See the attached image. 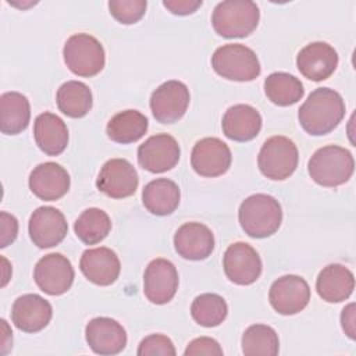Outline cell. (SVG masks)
Masks as SVG:
<instances>
[{"instance_id":"cell-27","label":"cell","mask_w":356,"mask_h":356,"mask_svg":"<svg viewBox=\"0 0 356 356\" xmlns=\"http://www.w3.org/2000/svg\"><path fill=\"white\" fill-rule=\"evenodd\" d=\"M31 120V104L19 92H6L0 96V131L17 135L26 129Z\"/></svg>"},{"instance_id":"cell-17","label":"cell","mask_w":356,"mask_h":356,"mask_svg":"<svg viewBox=\"0 0 356 356\" xmlns=\"http://www.w3.org/2000/svg\"><path fill=\"white\" fill-rule=\"evenodd\" d=\"M337 50L325 42H313L306 44L296 57L299 72L314 82L330 78L338 67Z\"/></svg>"},{"instance_id":"cell-3","label":"cell","mask_w":356,"mask_h":356,"mask_svg":"<svg viewBox=\"0 0 356 356\" xmlns=\"http://www.w3.org/2000/svg\"><path fill=\"white\" fill-rule=\"evenodd\" d=\"M355 170L352 153L341 146L328 145L317 149L309 160L310 178L325 188H335L348 182Z\"/></svg>"},{"instance_id":"cell-28","label":"cell","mask_w":356,"mask_h":356,"mask_svg":"<svg viewBox=\"0 0 356 356\" xmlns=\"http://www.w3.org/2000/svg\"><path fill=\"white\" fill-rule=\"evenodd\" d=\"M149 121L145 114L138 110L120 111L110 118L106 127L107 136L121 145L139 140L147 131Z\"/></svg>"},{"instance_id":"cell-31","label":"cell","mask_w":356,"mask_h":356,"mask_svg":"<svg viewBox=\"0 0 356 356\" xmlns=\"http://www.w3.org/2000/svg\"><path fill=\"white\" fill-rule=\"evenodd\" d=\"M111 229V220L106 211L97 207L86 209L74 224L75 235L85 245L102 242Z\"/></svg>"},{"instance_id":"cell-7","label":"cell","mask_w":356,"mask_h":356,"mask_svg":"<svg viewBox=\"0 0 356 356\" xmlns=\"http://www.w3.org/2000/svg\"><path fill=\"white\" fill-rule=\"evenodd\" d=\"M299 161V152L296 145L286 136L275 135L268 138L257 157L260 172L273 181H282L289 178Z\"/></svg>"},{"instance_id":"cell-5","label":"cell","mask_w":356,"mask_h":356,"mask_svg":"<svg viewBox=\"0 0 356 356\" xmlns=\"http://www.w3.org/2000/svg\"><path fill=\"white\" fill-rule=\"evenodd\" d=\"M211 67L220 76L236 82L253 81L261 71L256 53L241 43H228L216 49Z\"/></svg>"},{"instance_id":"cell-21","label":"cell","mask_w":356,"mask_h":356,"mask_svg":"<svg viewBox=\"0 0 356 356\" xmlns=\"http://www.w3.org/2000/svg\"><path fill=\"white\" fill-rule=\"evenodd\" d=\"M53 316L51 305L36 293H25L17 298L11 309L14 325L24 332H38L47 327Z\"/></svg>"},{"instance_id":"cell-34","label":"cell","mask_w":356,"mask_h":356,"mask_svg":"<svg viewBox=\"0 0 356 356\" xmlns=\"http://www.w3.org/2000/svg\"><path fill=\"white\" fill-rule=\"evenodd\" d=\"M146 0H110V14L124 25L138 22L146 13Z\"/></svg>"},{"instance_id":"cell-36","label":"cell","mask_w":356,"mask_h":356,"mask_svg":"<svg viewBox=\"0 0 356 356\" xmlns=\"http://www.w3.org/2000/svg\"><path fill=\"white\" fill-rule=\"evenodd\" d=\"M222 348L220 343L209 337H199L192 339L186 349L184 350L185 356H197V355H209V356H221Z\"/></svg>"},{"instance_id":"cell-30","label":"cell","mask_w":356,"mask_h":356,"mask_svg":"<svg viewBox=\"0 0 356 356\" xmlns=\"http://www.w3.org/2000/svg\"><path fill=\"white\" fill-rule=\"evenodd\" d=\"M264 93L271 103L285 107L298 103L303 97L305 89L296 76L280 71L266 78Z\"/></svg>"},{"instance_id":"cell-38","label":"cell","mask_w":356,"mask_h":356,"mask_svg":"<svg viewBox=\"0 0 356 356\" xmlns=\"http://www.w3.org/2000/svg\"><path fill=\"white\" fill-rule=\"evenodd\" d=\"M200 1H189V0H164L163 6L175 15H189L193 14L200 6Z\"/></svg>"},{"instance_id":"cell-12","label":"cell","mask_w":356,"mask_h":356,"mask_svg":"<svg viewBox=\"0 0 356 356\" xmlns=\"http://www.w3.org/2000/svg\"><path fill=\"white\" fill-rule=\"evenodd\" d=\"M222 267L227 278L236 285H250L261 274V259L246 242L229 245L222 257Z\"/></svg>"},{"instance_id":"cell-16","label":"cell","mask_w":356,"mask_h":356,"mask_svg":"<svg viewBox=\"0 0 356 356\" xmlns=\"http://www.w3.org/2000/svg\"><path fill=\"white\" fill-rule=\"evenodd\" d=\"M68 224L64 214L51 206L38 207L29 218V238L40 249H47L58 245L67 235Z\"/></svg>"},{"instance_id":"cell-35","label":"cell","mask_w":356,"mask_h":356,"mask_svg":"<svg viewBox=\"0 0 356 356\" xmlns=\"http://www.w3.org/2000/svg\"><path fill=\"white\" fill-rule=\"evenodd\" d=\"M136 353L139 356H174L177 352L168 337L163 334H150L140 341Z\"/></svg>"},{"instance_id":"cell-26","label":"cell","mask_w":356,"mask_h":356,"mask_svg":"<svg viewBox=\"0 0 356 356\" xmlns=\"http://www.w3.org/2000/svg\"><path fill=\"white\" fill-rule=\"evenodd\" d=\"M181 192L178 185L168 178H157L145 185L142 202L147 211L154 216H168L179 204Z\"/></svg>"},{"instance_id":"cell-25","label":"cell","mask_w":356,"mask_h":356,"mask_svg":"<svg viewBox=\"0 0 356 356\" xmlns=\"http://www.w3.org/2000/svg\"><path fill=\"white\" fill-rule=\"evenodd\" d=\"M33 138L44 154L58 156L68 145V128L58 115L44 111L35 118Z\"/></svg>"},{"instance_id":"cell-15","label":"cell","mask_w":356,"mask_h":356,"mask_svg":"<svg viewBox=\"0 0 356 356\" xmlns=\"http://www.w3.org/2000/svg\"><path fill=\"white\" fill-rule=\"evenodd\" d=\"M178 271L167 259L152 260L143 274V293L154 305L168 303L178 289Z\"/></svg>"},{"instance_id":"cell-24","label":"cell","mask_w":356,"mask_h":356,"mask_svg":"<svg viewBox=\"0 0 356 356\" xmlns=\"http://www.w3.org/2000/svg\"><path fill=\"white\" fill-rule=\"evenodd\" d=\"M355 289L353 273L338 263L325 266L317 275L316 291L328 303H339L348 299Z\"/></svg>"},{"instance_id":"cell-37","label":"cell","mask_w":356,"mask_h":356,"mask_svg":"<svg viewBox=\"0 0 356 356\" xmlns=\"http://www.w3.org/2000/svg\"><path fill=\"white\" fill-rule=\"evenodd\" d=\"M0 225V248H6L10 243H13L18 235V221L13 214L1 211Z\"/></svg>"},{"instance_id":"cell-14","label":"cell","mask_w":356,"mask_h":356,"mask_svg":"<svg viewBox=\"0 0 356 356\" xmlns=\"http://www.w3.org/2000/svg\"><path fill=\"white\" fill-rule=\"evenodd\" d=\"M232 154L225 142L218 138L197 140L191 153V165L196 174L214 178L225 174L231 167Z\"/></svg>"},{"instance_id":"cell-13","label":"cell","mask_w":356,"mask_h":356,"mask_svg":"<svg viewBox=\"0 0 356 356\" xmlns=\"http://www.w3.org/2000/svg\"><path fill=\"white\" fill-rule=\"evenodd\" d=\"M179 145L177 139L168 134L153 135L138 147L139 165L154 174L174 168L179 161Z\"/></svg>"},{"instance_id":"cell-23","label":"cell","mask_w":356,"mask_h":356,"mask_svg":"<svg viewBox=\"0 0 356 356\" xmlns=\"http://www.w3.org/2000/svg\"><path fill=\"white\" fill-rule=\"evenodd\" d=\"M261 122V115L254 107L249 104H235L224 113L221 127L228 139L248 142L259 135Z\"/></svg>"},{"instance_id":"cell-11","label":"cell","mask_w":356,"mask_h":356,"mask_svg":"<svg viewBox=\"0 0 356 356\" xmlns=\"http://www.w3.org/2000/svg\"><path fill=\"white\" fill-rule=\"evenodd\" d=\"M139 185L135 167L125 159H110L99 171L96 186L100 192L113 199L132 196Z\"/></svg>"},{"instance_id":"cell-18","label":"cell","mask_w":356,"mask_h":356,"mask_svg":"<svg viewBox=\"0 0 356 356\" xmlns=\"http://www.w3.org/2000/svg\"><path fill=\"white\" fill-rule=\"evenodd\" d=\"M29 189L40 200L54 202L61 199L70 189L71 179L64 167L46 161L36 165L29 174Z\"/></svg>"},{"instance_id":"cell-33","label":"cell","mask_w":356,"mask_h":356,"mask_svg":"<svg viewBox=\"0 0 356 356\" xmlns=\"http://www.w3.org/2000/svg\"><path fill=\"white\" fill-rule=\"evenodd\" d=\"M227 302L217 293H202L191 305V316L202 327H217L227 318Z\"/></svg>"},{"instance_id":"cell-40","label":"cell","mask_w":356,"mask_h":356,"mask_svg":"<svg viewBox=\"0 0 356 356\" xmlns=\"http://www.w3.org/2000/svg\"><path fill=\"white\" fill-rule=\"evenodd\" d=\"M0 323L3 324V327H4V330H6V332H4L3 338H1V346H3V350H1V353L4 355V353H7V349H6V346H7V348H10L11 342H13V335H11L13 332L8 330V325H7V321H6V320H1Z\"/></svg>"},{"instance_id":"cell-22","label":"cell","mask_w":356,"mask_h":356,"mask_svg":"<svg viewBox=\"0 0 356 356\" xmlns=\"http://www.w3.org/2000/svg\"><path fill=\"white\" fill-rule=\"evenodd\" d=\"M82 274L93 284L107 286L115 282L121 271V263L114 250L106 246L88 249L79 260Z\"/></svg>"},{"instance_id":"cell-10","label":"cell","mask_w":356,"mask_h":356,"mask_svg":"<svg viewBox=\"0 0 356 356\" xmlns=\"http://www.w3.org/2000/svg\"><path fill=\"white\" fill-rule=\"evenodd\" d=\"M271 307L282 314L292 316L302 312L310 300V288L305 278L286 274L277 278L268 291Z\"/></svg>"},{"instance_id":"cell-20","label":"cell","mask_w":356,"mask_h":356,"mask_svg":"<svg viewBox=\"0 0 356 356\" xmlns=\"http://www.w3.org/2000/svg\"><path fill=\"white\" fill-rule=\"evenodd\" d=\"M175 252L192 261L207 259L214 250V235L211 229L202 222H185L174 235Z\"/></svg>"},{"instance_id":"cell-19","label":"cell","mask_w":356,"mask_h":356,"mask_svg":"<svg viewBox=\"0 0 356 356\" xmlns=\"http://www.w3.org/2000/svg\"><path fill=\"white\" fill-rule=\"evenodd\" d=\"M89 348L97 355H117L127 345V331L114 318L95 317L85 328Z\"/></svg>"},{"instance_id":"cell-8","label":"cell","mask_w":356,"mask_h":356,"mask_svg":"<svg viewBox=\"0 0 356 356\" xmlns=\"http://www.w3.org/2000/svg\"><path fill=\"white\" fill-rule=\"evenodd\" d=\"M191 100L188 86L181 81H167L150 96V110L156 121L172 124L184 117Z\"/></svg>"},{"instance_id":"cell-9","label":"cell","mask_w":356,"mask_h":356,"mask_svg":"<svg viewBox=\"0 0 356 356\" xmlns=\"http://www.w3.org/2000/svg\"><path fill=\"white\" fill-rule=\"evenodd\" d=\"M74 267L61 253H49L39 259L33 270V280L40 291L58 296L65 293L74 282Z\"/></svg>"},{"instance_id":"cell-29","label":"cell","mask_w":356,"mask_h":356,"mask_svg":"<svg viewBox=\"0 0 356 356\" xmlns=\"http://www.w3.org/2000/svg\"><path fill=\"white\" fill-rule=\"evenodd\" d=\"M56 102L63 114L71 118H81L92 108V90L81 81H67L57 89Z\"/></svg>"},{"instance_id":"cell-6","label":"cell","mask_w":356,"mask_h":356,"mask_svg":"<svg viewBox=\"0 0 356 356\" xmlns=\"http://www.w3.org/2000/svg\"><path fill=\"white\" fill-rule=\"evenodd\" d=\"M63 56L68 70L83 78L97 75L106 64V53L102 43L89 33L70 36L64 44Z\"/></svg>"},{"instance_id":"cell-32","label":"cell","mask_w":356,"mask_h":356,"mask_svg":"<svg viewBox=\"0 0 356 356\" xmlns=\"http://www.w3.org/2000/svg\"><path fill=\"white\" fill-rule=\"evenodd\" d=\"M280 339L275 330L266 324H253L242 334V352L246 356H275Z\"/></svg>"},{"instance_id":"cell-4","label":"cell","mask_w":356,"mask_h":356,"mask_svg":"<svg viewBox=\"0 0 356 356\" xmlns=\"http://www.w3.org/2000/svg\"><path fill=\"white\" fill-rule=\"evenodd\" d=\"M259 19L260 11L256 3L249 0H225L214 7L211 25L222 38H245L257 28Z\"/></svg>"},{"instance_id":"cell-39","label":"cell","mask_w":356,"mask_h":356,"mask_svg":"<svg viewBox=\"0 0 356 356\" xmlns=\"http://www.w3.org/2000/svg\"><path fill=\"white\" fill-rule=\"evenodd\" d=\"M341 325L345 334L350 339H355V303H349L342 309Z\"/></svg>"},{"instance_id":"cell-1","label":"cell","mask_w":356,"mask_h":356,"mask_svg":"<svg viewBox=\"0 0 356 356\" xmlns=\"http://www.w3.org/2000/svg\"><path fill=\"white\" fill-rule=\"evenodd\" d=\"M343 117L345 102L337 90L330 88L314 89L298 111L300 127L313 136L330 134Z\"/></svg>"},{"instance_id":"cell-2","label":"cell","mask_w":356,"mask_h":356,"mask_svg":"<svg viewBox=\"0 0 356 356\" xmlns=\"http://www.w3.org/2000/svg\"><path fill=\"white\" fill-rule=\"evenodd\" d=\"M238 218L245 234L250 238L261 239L278 231L282 222V209L275 197L266 193H254L241 203Z\"/></svg>"}]
</instances>
